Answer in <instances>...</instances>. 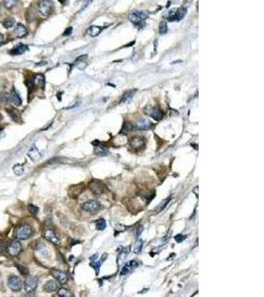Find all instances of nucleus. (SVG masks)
Returning <instances> with one entry per match:
<instances>
[{
	"mask_svg": "<svg viewBox=\"0 0 264 297\" xmlns=\"http://www.w3.org/2000/svg\"><path fill=\"white\" fill-rule=\"evenodd\" d=\"M6 111H7V113L12 117V119H13L14 121H16V120L18 119L17 114H16V112H15L14 110H12V109H6Z\"/></svg>",
	"mask_w": 264,
	"mask_h": 297,
	"instance_id": "35",
	"label": "nucleus"
},
{
	"mask_svg": "<svg viewBox=\"0 0 264 297\" xmlns=\"http://www.w3.org/2000/svg\"><path fill=\"white\" fill-rule=\"evenodd\" d=\"M21 250H22V245H21V243L18 242V241H16V240L11 241V242L8 244L7 253L9 256H16L21 253Z\"/></svg>",
	"mask_w": 264,
	"mask_h": 297,
	"instance_id": "4",
	"label": "nucleus"
},
{
	"mask_svg": "<svg viewBox=\"0 0 264 297\" xmlns=\"http://www.w3.org/2000/svg\"><path fill=\"white\" fill-rule=\"evenodd\" d=\"M28 157H29L30 160H33V162H37V160H39L41 159L42 154L40 153V151L38 150V148L36 146H33L30 148V151H28Z\"/></svg>",
	"mask_w": 264,
	"mask_h": 297,
	"instance_id": "14",
	"label": "nucleus"
},
{
	"mask_svg": "<svg viewBox=\"0 0 264 297\" xmlns=\"http://www.w3.org/2000/svg\"><path fill=\"white\" fill-rule=\"evenodd\" d=\"M186 236H184V235H177V236L175 237V241L177 243H181L183 242V241H185L186 240Z\"/></svg>",
	"mask_w": 264,
	"mask_h": 297,
	"instance_id": "37",
	"label": "nucleus"
},
{
	"mask_svg": "<svg viewBox=\"0 0 264 297\" xmlns=\"http://www.w3.org/2000/svg\"><path fill=\"white\" fill-rule=\"evenodd\" d=\"M151 126H153V124L147 119H141L136 123L135 128L136 130H139V131H147V130H150L151 128Z\"/></svg>",
	"mask_w": 264,
	"mask_h": 297,
	"instance_id": "13",
	"label": "nucleus"
},
{
	"mask_svg": "<svg viewBox=\"0 0 264 297\" xmlns=\"http://www.w3.org/2000/svg\"><path fill=\"white\" fill-rule=\"evenodd\" d=\"M28 51V46L24 45V44H19L16 47H14L12 50L9 51V54L12 55H22L25 52Z\"/></svg>",
	"mask_w": 264,
	"mask_h": 297,
	"instance_id": "15",
	"label": "nucleus"
},
{
	"mask_svg": "<svg viewBox=\"0 0 264 297\" xmlns=\"http://www.w3.org/2000/svg\"><path fill=\"white\" fill-rule=\"evenodd\" d=\"M147 15L148 14L145 11H133L130 13L129 18H130V21H131V22L135 23V24H139L147 19Z\"/></svg>",
	"mask_w": 264,
	"mask_h": 297,
	"instance_id": "5",
	"label": "nucleus"
},
{
	"mask_svg": "<svg viewBox=\"0 0 264 297\" xmlns=\"http://www.w3.org/2000/svg\"><path fill=\"white\" fill-rule=\"evenodd\" d=\"M37 285H38V278L37 277L30 276V277H27L26 280H25L24 287H25V290H26L27 293H32L35 291L37 288Z\"/></svg>",
	"mask_w": 264,
	"mask_h": 297,
	"instance_id": "7",
	"label": "nucleus"
},
{
	"mask_svg": "<svg viewBox=\"0 0 264 297\" xmlns=\"http://www.w3.org/2000/svg\"><path fill=\"white\" fill-rule=\"evenodd\" d=\"M4 248H5V244L3 241H0V253H1L3 252V250H4Z\"/></svg>",
	"mask_w": 264,
	"mask_h": 297,
	"instance_id": "40",
	"label": "nucleus"
},
{
	"mask_svg": "<svg viewBox=\"0 0 264 297\" xmlns=\"http://www.w3.org/2000/svg\"><path fill=\"white\" fill-rule=\"evenodd\" d=\"M3 3H4L5 8L12 9L17 5V0H3Z\"/></svg>",
	"mask_w": 264,
	"mask_h": 297,
	"instance_id": "28",
	"label": "nucleus"
},
{
	"mask_svg": "<svg viewBox=\"0 0 264 297\" xmlns=\"http://www.w3.org/2000/svg\"><path fill=\"white\" fill-rule=\"evenodd\" d=\"M133 91H127L126 93L123 95L122 99H121V103H129L133 96Z\"/></svg>",
	"mask_w": 264,
	"mask_h": 297,
	"instance_id": "26",
	"label": "nucleus"
},
{
	"mask_svg": "<svg viewBox=\"0 0 264 297\" xmlns=\"http://www.w3.org/2000/svg\"><path fill=\"white\" fill-rule=\"evenodd\" d=\"M43 236H44V238L46 241L52 243L54 245H57V246L60 245V238L58 237V235L55 234V231L52 230V229H46L44 231V233H43Z\"/></svg>",
	"mask_w": 264,
	"mask_h": 297,
	"instance_id": "6",
	"label": "nucleus"
},
{
	"mask_svg": "<svg viewBox=\"0 0 264 297\" xmlns=\"http://www.w3.org/2000/svg\"><path fill=\"white\" fill-rule=\"evenodd\" d=\"M16 267H17L18 268H19V271H20L21 273H22L23 275H27V274H28V272H29V271H28V270H27V267H23V265H19V264H17Z\"/></svg>",
	"mask_w": 264,
	"mask_h": 297,
	"instance_id": "36",
	"label": "nucleus"
},
{
	"mask_svg": "<svg viewBox=\"0 0 264 297\" xmlns=\"http://www.w3.org/2000/svg\"><path fill=\"white\" fill-rule=\"evenodd\" d=\"M58 283L55 280H49L46 281L44 285V290L46 292H54L58 289Z\"/></svg>",
	"mask_w": 264,
	"mask_h": 297,
	"instance_id": "19",
	"label": "nucleus"
},
{
	"mask_svg": "<svg viewBox=\"0 0 264 297\" xmlns=\"http://www.w3.org/2000/svg\"><path fill=\"white\" fill-rule=\"evenodd\" d=\"M51 273H52V276H54L60 283H61V284L66 283L68 277H67V274L66 273V272H63V271H61V270H51Z\"/></svg>",
	"mask_w": 264,
	"mask_h": 297,
	"instance_id": "12",
	"label": "nucleus"
},
{
	"mask_svg": "<svg viewBox=\"0 0 264 297\" xmlns=\"http://www.w3.org/2000/svg\"><path fill=\"white\" fill-rule=\"evenodd\" d=\"M3 27L5 28V29H10V28H12L15 25V19L13 17H8V18H6V19L3 21Z\"/></svg>",
	"mask_w": 264,
	"mask_h": 297,
	"instance_id": "23",
	"label": "nucleus"
},
{
	"mask_svg": "<svg viewBox=\"0 0 264 297\" xmlns=\"http://www.w3.org/2000/svg\"><path fill=\"white\" fill-rule=\"evenodd\" d=\"M186 12H187V9L185 7L179 8L178 10L174 12V21H180L181 19H183L186 14Z\"/></svg>",
	"mask_w": 264,
	"mask_h": 297,
	"instance_id": "22",
	"label": "nucleus"
},
{
	"mask_svg": "<svg viewBox=\"0 0 264 297\" xmlns=\"http://www.w3.org/2000/svg\"><path fill=\"white\" fill-rule=\"evenodd\" d=\"M150 111L145 110V113L148 114V115H150L153 119H154L155 121H159V120L162 119V117H163L162 110L159 109L158 107H150Z\"/></svg>",
	"mask_w": 264,
	"mask_h": 297,
	"instance_id": "11",
	"label": "nucleus"
},
{
	"mask_svg": "<svg viewBox=\"0 0 264 297\" xmlns=\"http://www.w3.org/2000/svg\"><path fill=\"white\" fill-rule=\"evenodd\" d=\"M34 84L38 87H41V88H44L45 87V84H46V80H45V76L43 74H37L34 78Z\"/></svg>",
	"mask_w": 264,
	"mask_h": 297,
	"instance_id": "20",
	"label": "nucleus"
},
{
	"mask_svg": "<svg viewBox=\"0 0 264 297\" xmlns=\"http://www.w3.org/2000/svg\"><path fill=\"white\" fill-rule=\"evenodd\" d=\"M89 188L96 195H101L105 191V185L98 180H92L91 182H89Z\"/></svg>",
	"mask_w": 264,
	"mask_h": 297,
	"instance_id": "8",
	"label": "nucleus"
},
{
	"mask_svg": "<svg viewBox=\"0 0 264 297\" xmlns=\"http://www.w3.org/2000/svg\"><path fill=\"white\" fill-rule=\"evenodd\" d=\"M128 252H129V249H122V252L119 253V256H118V264H120L121 259L124 261V259L128 256Z\"/></svg>",
	"mask_w": 264,
	"mask_h": 297,
	"instance_id": "32",
	"label": "nucleus"
},
{
	"mask_svg": "<svg viewBox=\"0 0 264 297\" xmlns=\"http://www.w3.org/2000/svg\"><path fill=\"white\" fill-rule=\"evenodd\" d=\"M58 1H60V3H63L64 1H66V0H58Z\"/></svg>",
	"mask_w": 264,
	"mask_h": 297,
	"instance_id": "43",
	"label": "nucleus"
},
{
	"mask_svg": "<svg viewBox=\"0 0 264 297\" xmlns=\"http://www.w3.org/2000/svg\"><path fill=\"white\" fill-rule=\"evenodd\" d=\"M95 153L97 154H108V151H107V150H105L104 148L98 147L97 151H96Z\"/></svg>",
	"mask_w": 264,
	"mask_h": 297,
	"instance_id": "38",
	"label": "nucleus"
},
{
	"mask_svg": "<svg viewBox=\"0 0 264 297\" xmlns=\"http://www.w3.org/2000/svg\"><path fill=\"white\" fill-rule=\"evenodd\" d=\"M25 171V168H24V165H20V163H17L13 166V172L15 173L16 175L20 176L22 175Z\"/></svg>",
	"mask_w": 264,
	"mask_h": 297,
	"instance_id": "24",
	"label": "nucleus"
},
{
	"mask_svg": "<svg viewBox=\"0 0 264 297\" xmlns=\"http://www.w3.org/2000/svg\"><path fill=\"white\" fill-rule=\"evenodd\" d=\"M170 199H171V198H170V197H167L166 199H164V200H162V201H161V202H160V203H159V204H158V205H157V207H156V208H155L154 212L158 213V212H160L161 210H163L164 208H165V206L167 205V203H168L169 201H170Z\"/></svg>",
	"mask_w": 264,
	"mask_h": 297,
	"instance_id": "25",
	"label": "nucleus"
},
{
	"mask_svg": "<svg viewBox=\"0 0 264 297\" xmlns=\"http://www.w3.org/2000/svg\"><path fill=\"white\" fill-rule=\"evenodd\" d=\"M103 28L102 27H98V26H91V27H89L88 29H87V34L89 36H91V37H96V36H98L99 34L101 33V31Z\"/></svg>",
	"mask_w": 264,
	"mask_h": 297,
	"instance_id": "21",
	"label": "nucleus"
},
{
	"mask_svg": "<svg viewBox=\"0 0 264 297\" xmlns=\"http://www.w3.org/2000/svg\"><path fill=\"white\" fill-rule=\"evenodd\" d=\"M34 233L33 231V228L31 227L30 225H27V224H23V225H20L19 227H17L16 229V238L19 240H27L32 236Z\"/></svg>",
	"mask_w": 264,
	"mask_h": 297,
	"instance_id": "1",
	"label": "nucleus"
},
{
	"mask_svg": "<svg viewBox=\"0 0 264 297\" xmlns=\"http://www.w3.org/2000/svg\"><path fill=\"white\" fill-rule=\"evenodd\" d=\"M145 141L141 137H133L130 140V146L135 151H139L145 147Z\"/></svg>",
	"mask_w": 264,
	"mask_h": 297,
	"instance_id": "10",
	"label": "nucleus"
},
{
	"mask_svg": "<svg viewBox=\"0 0 264 297\" xmlns=\"http://www.w3.org/2000/svg\"><path fill=\"white\" fill-rule=\"evenodd\" d=\"M1 118H2V117H1V114H0V121H1Z\"/></svg>",
	"mask_w": 264,
	"mask_h": 297,
	"instance_id": "44",
	"label": "nucleus"
},
{
	"mask_svg": "<svg viewBox=\"0 0 264 297\" xmlns=\"http://www.w3.org/2000/svg\"><path fill=\"white\" fill-rule=\"evenodd\" d=\"M14 33L18 38H23V37H25L28 34V30H27L26 26H24L23 24L19 23V24L16 25V28H15V30H14Z\"/></svg>",
	"mask_w": 264,
	"mask_h": 297,
	"instance_id": "16",
	"label": "nucleus"
},
{
	"mask_svg": "<svg viewBox=\"0 0 264 297\" xmlns=\"http://www.w3.org/2000/svg\"><path fill=\"white\" fill-rule=\"evenodd\" d=\"M139 267V264H138V262H136V261H131V262H129L128 264H127L125 267H123V270L122 271H121V275H125L127 274L128 272L130 271H132L133 270H135L136 267Z\"/></svg>",
	"mask_w": 264,
	"mask_h": 297,
	"instance_id": "17",
	"label": "nucleus"
},
{
	"mask_svg": "<svg viewBox=\"0 0 264 297\" xmlns=\"http://www.w3.org/2000/svg\"><path fill=\"white\" fill-rule=\"evenodd\" d=\"M28 210H29V212L32 215H37V214H38V212H39V208H38V207L35 206V205H32V204H30V205L28 206Z\"/></svg>",
	"mask_w": 264,
	"mask_h": 297,
	"instance_id": "34",
	"label": "nucleus"
},
{
	"mask_svg": "<svg viewBox=\"0 0 264 297\" xmlns=\"http://www.w3.org/2000/svg\"><path fill=\"white\" fill-rule=\"evenodd\" d=\"M8 287L13 291H19L22 288V280L20 277L13 275V276L9 277L8 279Z\"/></svg>",
	"mask_w": 264,
	"mask_h": 297,
	"instance_id": "9",
	"label": "nucleus"
},
{
	"mask_svg": "<svg viewBox=\"0 0 264 297\" xmlns=\"http://www.w3.org/2000/svg\"><path fill=\"white\" fill-rule=\"evenodd\" d=\"M3 40H4V36H3V34L0 33V43H2Z\"/></svg>",
	"mask_w": 264,
	"mask_h": 297,
	"instance_id": "41",
	"label": "nucleus"
},
{
	"mask_svg": "<svg viewBox=\"0 0 264 297\" xmlns=\"http://www.w3.org/2000/svg\"><path fill=\"white\" fill-rule=\"evenodd\" d=\"M58 295L61 296V297H71L72 294H71L70 291H68L67 289L66 288H60L58 290Z\"/></svg>",
	"mask_w": 264,
	"mask_h": 297,
	"instance_id": "31",
	"label": "nucleus"
},
{
	"mask_svg": "<svg viewBox=\"0 0 264 297\" xmlns=\"http://www.w3.org/2000/svg\"><path fill=\"white\" fill-rule=\"evenodd\" d=\"M106 221L104 220V219H99V220L96 221V228H97V230L99 231H103L105 228H106Z\"/></svg>",
	"mask_w": 264,
	"mask_h": 297,
	"instance_id": "29",
	"label": "nucleus"
},
{
	"mask_svg": "<svg viewBox=\"0 0 264 297\" xmlns=\"http://www.w3.org/2000/svg\"><path fill=\"white\" fill-rule=\"evenodd\" d=\"M168 32V27H167V24L165 22H161L159 25V33L161 35H164Z\"/></svg>",
	"mask_w": 264,
	"mask_h": 297,
	"instance_id": "33",
	"label": "nucleus"
},
{
	"mask_svg": "<svg viewBox=\"0 0 264 297\" xmlns=\"http://www.w3.org/2000/svg\"><path fill=\"white\" fill-rule=\"evenodd\" d=\"M193 191H194V193L196 194V196L198 197V187H195Z\"/></svg>",
	"mask_w": 264,
	"mask_h": 297,
	"instance_id": "42",
	"label": "nucleus"
},
{
	"mask_svg": "<svg viewBox=\"0 0 264 297\" xmlns=\"http://www.w3.org/2000/svg\"><path fill=\"white\" fill-rule=\"evenodd\" d=\"M142 242L141 240H138L136 243L135 244V247H133V253L138 255V253L142 252Z\"/></svg>",
	"mask_w": 264,
	"mask_h": 297,
	"instance_id": "30",
	"label": "nucleus"
},
{
	"mask_svg": "<svg viewBox=\"0 0 264 297\" xmlns=\"http://www.w3.org/2000/svg\"><path fill=\"white\" fill-rule=\"evenodd\" d=\"M81 208H82V210H84L86 212L94 214V213L98 212L99 210L101 209V204H100V202H98L97 200H88L82 204Z\"/></svg>",
	"mask_w": 264,
	"mask_h": 297,
	"instance_id": "3",
	"label": "nucleus"
},
{
	"mask_svg": "<svg viewBox=\"0 0 264 297\" xmlns=\"http://www.w3.org/2000/svg\"><path fill=\"white\" fill-rule=\"evenodd\" d=\"M71 33H72V28H71V27H68L67 29H66V31H64L63 36H69Z\"/></svg>",
	"mask_w": 264,
	"mask_h": 297,
	"instance_id": "39",
	"label": "nucleus"
},
{
	"mask_svg": "<svg viewBox=\"0 0 264 297\" xmlns=\"http://www.w3.org/2000/svg\"><path fill=\"white\" fill-rule=\"evenodd\" d=\"M9 95H10V101L13 102L16 106H20V105L22 104V99H21V97L19 96V94H18V92L16 91L15 88L12 89L11 93Z\"/></svg>",
	"mask_w": 264,
	"mask_h": 297,
	"instance_id": "18",
	"label": "nucleus"
},
{
	"mask_svg": "<svg viewBox=\"0 0 264 297\" xmlns=\"http://www.w3.org/2000/svg\"><path fill=\"white\" fill-rule=\"evenodd\" d=\"M52 9H54V4L51 0H42L41 2L39 3L38 6V11L39 14L41 15L42 17H48L51 15L52 12Z\"/></svg>",
	"mask_w": 264,
	"mask_h": 297,
	"instance_id": "2",
	"label": "nucleus"
},
{
	"mask_svg": "<svg viewBox=\"0 0 264 297\" xmlns=\"http://www.w3.org/2000/svg\"><path fill=\"white\" fill-rule=\"evenodd\" d=\"M131 130H132V124L129 123V122H125V123H124L123 127H122V130H121L120 134L127 135L130 131H131Z\"/></svg>",
	"mask_w": 264,
	"mask_h": 297,
	"instance_id": "27",
	"label": "nucleus"
}]
</instances>
